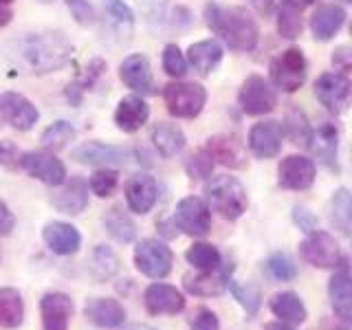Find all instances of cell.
Returning a JSON list of instances; mask_svg holds the SVG:
<instances>
[{
	"instance_id": "f35d334b",
	"label": "cell",
	"mask_w": 352,
	"mask_h": 330,
	"mask_svg": "<svg viewBox=\"0 0 352 330\" xmlns=\"http://www.w3.org/2000/svg\"><path fill=\"white\" fill-rule=\"evenodd\" d=\"M73 139H75V128H73V124H69V121H64V119L51 124L40 137L42 146L47 150H62L66 143Z\"/></svg>"
},
{
	"instance_id": "f5cc1de1",
	"label": "cell",
	"mask_w": 352,
	"mask_h": 330,
	"mask_svg": "<svg viewBox=\"0 0 352 330\" xmlns=\"http://www.w3.org/2000/svg\"><path fill=\"white\" fill-rule=\"evenodd\" d=\"M174 229H179V227H176V223H174V218L172 220H159V231L165 238H174L176 236Z\"/></svg>"
},
{
	"instance_id": "f907efd6",
	"label": "cell",
	"mask_w": 352,
	"mask_h": 330,
	"mask_svg": "<svg viewBox=\"0 0 352 330\" xmlns=\"http://www.w3.org/2000/svg\"><path fill=\"white\" fill-rule=\"evenodd\" d=\"M14 225H16L14 214H11V209L7 207L5 201H0V236H9Z\"/></svg>"
},
{
	"instance_id": "6f0895ef",
	"label": "cell",
	"mask_w": 352,
	"mask_h": 330,
	"mask_svg": "<svg viewBox=\"0 0 352 330\" xmlns=\"http://www.w3.org/2000/svg\"><path fill=\"white\" fill-rule=\"evenodd\" d=\"M124 330H154V328L148 326V324H130V326H126Z\"/></svg>"
},
{
	"instance_id": "5b68a950",
	"label": "cell",
	"mask_w": 352,
	"mask_h": 330,
	"mask_svg": "<svg viewBox=\"0 0 352 330\" xmlns=\"http://www.w3.org/2000/svg\"><path fill=\"white\" fill-rule=\"evenodd\" d=\"M317 102L322 104L330 115H344L352 106V80L344 73L328 71L322 73L313 84Z\"/></svg>"
},
{
	"instance_id": "ac0fdd59",
	"label": "cell",
	"mask_w": 352,
	"mask_h": 330,
	"mask_svg": "<svg viewBox=\"0 0 352 330\" xmlns=\"http://www.w3.org/2000/svg\"><path fill=\"white\" fill-rule=\"evenodd\" d=\"M143 306L150 315H179L185 308V297L172 284L154 282L143 293Z\"/></svg>"
},
{
	"instance_id": "8d00e7d4",
	"label": "cell",
	"mask_w": 352,
	"mask_h": 330,
	"mask_svg": "<svg viewBox=\"0 0 352 330\" xmlns=\"http://www.w3.org/2000/svg\"><path fill=\"white\" fill-rule=\"evenodd\" d=\"M282 130H284V137H289L295 146H306L308 137H311V132H313L311 126H308V121H306V115L297 106H291L284 113Z\"/></svg>"
},
{
	"instance_id": "e575fe53",
	"label": "cell",
	"mask_w": 352,
	"mask_h": 330,
	"mask_svg": "<svg viewBox=\"0 0 352 330\" xmlns=\"http://www.w3.org/2000/svg\"><path fill=\"white\" fill-rule=\"evenodd\" d=\"M119 271V258L117 253L108 245H97L93 249L91 264H88V273L95 282H106Z\"/></svg>"
},
{
	"instance_id": "e0dca14e",
	"label": "cell",
	"mask_w": 352,
	"mask_h": 330,
	"mask_svg": "<svg viewBox=\"0 0 352 330\" xmlns=\"http://www.w3.org/2000/svg\"><path fill=\"white\" fill-rule=\"evenodd\" d=\"M236 264L227 260L223 262V267H218L216 271H201V275H185V291L192 293L196 297H214L220 295L225 289H229L231 273H234Z\"/></svg>"
},
{
	"instance_id": "ab89813d",
	"label": "cell",
	"mask_w": 352,
	"mask_h": 330,
	"mask_svg": "<svg viewBox=\"0 0 352 330\" xmlns=\"http://www.w3.org/2000/svg\"><path fill=\"white\" fill-rule=\"evenodd\" d=\"M302 29H304L302 11L282 5L280 11H278V31H280V36L286 38V40H295L302 33Z\"/></svg>"
},
{
	"instance_id": "b9f144b4",
	"label": "cell",
	"mask_w": 352,
	"mask_h": 330,
	"mask_svg": "<svg viewBox=\"0 0 352 330\" xmlns=\"http://www.w3.org/2000/svg\"><path fill=\"white\" fill-rule=\"evenodd\" d=\"M119 183V172L117 170H110V168H99L97 172H93L91 181V192L99 198H108L110 194L115 192V187Z\"/></svg>"
},
{
	"instance_id": "44dd1931",
	"label": "cell",
	"mask_w": 352,
	"mask_h": 330,
	"mask_svg": "<svg viewBox=\"0 0 352 330\" xmlns=\"http://www.w3.org/2000/svg\"><path fill=\"white\" fill-rule=\"evenodd\" d=\"M159 198V185L150 174H135L126 183V203L130 212L135 214H148L157 205Z\"/></svg>"
},
{
	"instance_id": "d4e9b609",
	"label": "cell",
	"mask_w": 352,
	"mask_h": 330,
	"mask_svg": "<svg viewBox=\"0 0 352 330\" xmlns=\"http://www.w3.org/2000/svg\"><path fill=\"white\" fill-rule=\"evenodd\" d=\"M47 247L58 256H73L82 247V234L71 223H49L42 231Z\"/></svg>"
},
{
	"instance_id": "11a10c76",
	"label": "cell",
	"mask_w": 352,
	"mask_h": 330,
	"mask_svg": "<svg viewBox=\"0 0 352 330\" xmlns=\"http://www.w3.org/2000/svg\"><path fill=\"white\" fill-rule=\"evenodd\" d=\"M11 18H14V11L9 9V5H0V27H7Z\"/></svg>"
},
{
	"instance_id": "8fae6325",
	"label": "cell",
	"mask_w": 352,
	"mask_h": 330,
	"mask_svg": "<svg viewBox=\"0 0 352 330\" xmlns=\"http://www.w3.org/2000/svg\"><path fill=\"white\" fill-rule=\"evenodd\" d=\"M132 150L128 148H119V146H108L102 141H91V143H82L80 148H75L71 157L82 163V165H93V168H119V165H126L132 159Z\"/></svg>"
},
{
	"instance_id": "cb8c5ba5",
	"label": "cell",
	"mask_w": 352,
	"mask_h": 330,
	"mask_svg": "<svg viewBox=\"0 0 352 330\" xmlns=\"http://www.w3.org/2000/svg\"><path fill=\"white\" fill-rule=\"evenodd\" d=\"M88 187L91 185H88L82 176H73L58 194H53L51 203L60 214L77 216L88 207Z\"/></svg>"
},
{
	"instance_id": "5bb4252c",
	"label": "cell",
	"mask_w": 352,
	"mask_h": 330,
	"mask_svg": "<svg viewBox=\"0 0 352 330\" xmlns=\"http://www.w3.org/2000/svg\"><path fill=\"white\" fill-rule=\"evenodd\" d=\"M0 115L7 121L11 128H16L20 132H27L38 124L40 113L25 95L7 91L0 95Z\"/></svg>"
},
{
	"instance_id": "ffe728a7",
	"label": "cell",
	"mask_w": 352,
	"mask_h": 330,
	"mask_svg": "<svg viewBox=\"0 0 352 330\" xmlns=\"http://www.w3.org/2000/svg\"><path fill=\"white\" fill-rule=\"evenodd\" d=\"M73 300L66 293H47L40 300V315L44 330H69L73 317Z\"/></svg>"
},
{
	"instance_id": "ba28073f",
	"label": "cell",
	"mask_w": 352,
	"mask_h": 330,
	"mask_svg": "<svg viewBox=\"0 0 352 330\" xmlns=\"http://www.w3.org/2000/svg\"><path fill=\"white\" fill-rule=\"evenodd\" d=\"M174 223L185 236L192 238H205L212 231V212L205 205L203 198L198 196H185L176 205Z\"/></svg>"
},
{
	"instance_id": "3957f363",
	"label": "cell",
	"mask_w": 352,
	"mask_h": 330,
	"mask_svg": "<svg viewBox=\"0 0 352 330\" xmlns=\"http://www.w3.org/2000/svg\"><path fill=\"white\" fill-rule=\"evenodd\" d=\"M205 196L209 201V207L225 220H238L249 207L245 185L236 176L229 174L212 176L205 185Z\"/></svg>"
},
{
	"instance_id": "2e32d148",
	"label": "cell",
	"mask_w": 352,
	"mask_h": 330,
	"mask_svg": "<svg viewBox=\"0 0 352 330\" xmlns=\"http://www.w3.org/2000/svg\"><path fill=\"white\" fill-rule=\"evenodd\" d=\"M249 150L256 159H273L278 157L284 143V130L278 121H260L249 130Z\"/></svg>"
},
{
	"instance_id": "4dcf8cb0",
	"label": "cell",
	"mask_w": 352,
	"mask_h": 330,
	"mask_svg": "<svg viewBox=\"0 0 352 330\" xmlns=\"http://www.w3.org/2000/svg\"><path fill=\"white\" fill-rule=\"evenodd\" d=\"M271 313L280 319V322L289 326H300L306 322V306L300 300V295L293 291H284L271 297Z\"/></svg>"
},
{
	"instance_id": "7bdbcfd3",
	"label": "cell",
	"mask_w": 352,
	"mask_h": 330,
	"mask_svg": "<svg viewBox=\"0 0 352 330\" xmlns=\"http://www.w3.org/2000/svg\"><path fill=\"white\" fill-rule=\"evenodd\" d=\"M267 271L280 282H291L297 278V264L286 253H273L267 260Z\"/></svg>"
},
{
	"instance_id": "680465c9",
	"label": "cell",
	"mask_w": 352,
	"mask_h": 330,
	"mask_svg": "<svg viewBox=\"0 0 352 330\" xmlns=\"http://www.w3.org/2000/svg\"><path fill=\"white\" fill-rule=\"evenodd\" d=\"M3 161H5V150L0 148V163H3Z\"/></svg>"
},
{
	"instance_id": "60d3db41",
	"label": "cell",
	"mask_w": 352,
	"mask_h": 330,
	"mask_svg": "<svg viewBox=\"0 0 352 330\" xmlns=\"http://www.w3.org/2000/svg\"><path fill=\"white\" fill-rule=\"evenodd\" d=\"M214 165H216V161L209 157V152L203 148V150L194 152L192 157L185 161V170L190 174L192 181H207L214 172Z\"/></svg>"
},
{
	"instance_id": "d6986e66",
	"label": "cell",
	"mask_w": 352,
	"mask_h": 330,
	"mask_svg": "<svg viewBox=\"0 0 352 330\" xmlns=\"http://www.w3.org/2000/svg\"><path fill=\"white\" fill-rule=\"evenodd\" d=\"M119 77L130 91L141 93V95H150L154 93V80H152V69H150V60L143 53H132L121 62L119 66Z\"/></svg>"
},
{
	"instance_id": "9c48e42d",
	"label": "cell",
	"mask_w": 352,
	"mask_h": 330,
	"mask_svg": "<svg viewBox=\"0 0 352 330\" xmlns=\"http://www.w3.org/2000/svg\"><path fill=\"white\" fill-rule=\"evenodd\" d=\"M275 104H278V97H275L271 84L264 80L262 75L253 73L242 82L238 91V106L242 108L245 115L249 117L267 115L275 108Z\"/></svg>"
},
{
	"instance_id": "9f6ffc18",
	"label": "cell",
	"mask_w": 352,
	"mask_h": 330,
	"mask_svg": "<svg viewBox=\"0 0 352 330\" xmlns=\"http://www.w3.org/2000/svg\"><path fill=\"white\" fill-rule=\"evenodd\" d=\"M264 330H295V328L289 326V324H284V322H271V324L264 326Z\"/></svg>"
},
{
	"instance_id": "681fc988",
	"label": "cell",
	"mask_w": 352,
	"mask_h": 330,
	"mask_svg": "<svg viewBox=\"0 0 352 330\" xmlns=\"http://www.w3.org/2000/svg\"><path fill=\"white\" fill-rule=\"evenodd\" d=\"M330 62H333V69L337 73H352V47H348V44H341V47H337L333 51V58H330Z\"/></svg>"
},
{
	"instance_id": "30bf717a",
	"label": "cell",
	"mask_w": 352,
	"mask_h": 330,
	"mask_svg": "<svg viewBox=\"0 0 352 330\" xmlns=\"http://www.w3.org/2000/svg\"><path fill=\"white\" fill-rule=\"evenodd\" d=\"M300 256L315 269H339L341 267V249L337 240L328 231H313L300 245Z\"/></svg>"
},
{
	"instance_id": "be15d7a7",
	"label": "cell",
	"mask_w": 352,
	"mask_h": 330,
	"mask_svg": "<svg viewBox=\"0 0 352 330\" xmlns=\"http://www.w3.org/2000/svg\"><path fill=\"white\" fill-rule=\"evenodd\" d=\"M350 33H352V22H350Z\"/></svg>"
},
{
	"instance_id": "7a4b0ae2",
	"label": "cell",
	"mask_w": 352,
	"mask_h": 330,
	"mask_svg": "<svg viewBox=\"0 0 352 330\" xmlns=\"http://www.w3.org/2000/svg\"><path fill=\"white\" fill-rule=\"evenodd\" d=\"M203 16L209 31L216 33L218 38H223V42L231 51L249 53L258 47L260 29L247 9L209 3Z\"/></svg>"
},
{
	"instance_id": "7c38bea8",
	"label": "cell",
	"mask_w": 352,
	"mask_h": 330,
	"mask_svg": "<svg viewBox=\"0 0 352 330\" xmlns=\"http://www.w3.org/2000/svg\"><path fill=\"white\" fill-rule=\"evenodd\" d=\"M317 168L311 159L302 157V154H289L278 165V183L284 190L304 192L315 183Z\"/></svg>"
},
{
	"instance_id": "7dc6e473",
	"label": "cell",
	"mask_w": 352,
	"mask_h": 330,
	"mask_svg": "<svg viewBox=\"0 0 352 330\" xmlns=\"http://www.w3.org/2000/svg\"><path fill=\"white\" fill-rule=\"evenodd\" d=\"M102 5L106 9V14L113 18L119 25H132L135 22V14H132V9L124 3V0H102Z\"/></svg>"
},
{
	"instance_id": "277c9868",
	"label": "cell",
	"mask_w": 352,
	"mask_h": 330,
	"mask_svg": "<svg viewBox=\"0 0 352 330\" xmlns=\"http://www.w3.org/2000/svg\"><path fill=\"white\" fill-rule=\"evenodd\" d=\"M163 99L172 117L194 119L203 113L207 104V91L196 82H170L163 86Z\"/></svg>"
},
{
	"instance_id": "83f0119b",
	"label": "cell",
	"mask_w": 352,
	"mask_h": 330,
	"mask_svg": "<svg viewBox=\"0 0 352 330\" xmlns=\"http://www.w3.org/2000/svg\"><path fill=\"white\" fill-rule=\"evenodd\" d=\"M346 11L339 5H322L311 18V33L317 42H328L337 36V31L344 27Z\"/></svg>"
},
{
	"instance_id": "91938a15",
	"label": "cell",
	"mask_w": 352,
	"mask_h": 330,
	"mask_svg": "<svg viewBox=\"0 0 352 330\" xmlns=\"http://www.w3.org/2000/svg\"><path fill=\"white\" fill-rule=\"evenodd\" d=\"M14 0H0V5H11Z\"/></svg>"
},
{
	"instance_id": "c3c4849f",
	"label": "cell",
	"mask_w": 352,
	"mask_h": 330,
	"mask_svg": "<svg viewBox=\"0 0 352 330\" xmlns=\"http://www.w3.org/2000/svg\"><path fill=\"white\" fill-rule=\"evenodd\" d=\"M293 223L297 229H302L304 234H313V231L317 229V216L308 207L295 205L293 207Z\"/></svg>"
},
{
	"instance_id": "74e56055",
	"label": "cell",
	"mask_w": 352,
	"mask_h": 330,
	"mask_svg": "<svg viewBox=\"0 0 352 330\" xmlns=\"http://www.w3.org/2000/svg\"><path fill=\"white\" fill-rule=\"evenodd\" d=\"M229 291H231V295H234V300L245 308V313L249 317L258 315L260 306H262V291L256 284H245V282H238V280L231 278Z\"/></svg>"
},
{
	"instance_id": "52a82bcc",
	"label": "cell",
	"mask_w": 352,
	"mask_h": 330,
	"mask_svg": "<svg viewBox=\"0 0 352 330\" xmlns=\"http://www.w3.org/2000/svg\"><path fill=\"white\" fill-rule=\"evenodd\" d=\"M174 264L172 249L157 238H146L135 247V267L150 280L168 278Z\"/></svg>"
},
{
	"instance_id": "7402d4cb",
	"label": "cell",
	"mask_w": 352,
	"mask_h": 330,
	"mask_svg": "<svg viewBox=\"0 0 352 330\" xmlns=\"http://www.w3.org/2000/svg\"><path fill=\"white\" fill-rule=\"evenodd\" d=\"M328 300L337 319L352 324V271L339 269L328 282Z\"/></svg>"
},
{
	"instance_id": "94428289",
	"label": "cell",
	"mask_w": 352,
	"mask_h": 330,
	"mask_svg": "<svg viewBox=\"0 0 352 330\" xmlns=\"http://www.w3.org/2000/svg\"><path fill=\"white\" fill-rule=\"evenodd\" d=\"M38 3H53V0H38Z\"/></svg>"
},
{
	"instance_id": "d590c367",
	"label": "cell",
	"mask_w": 352,
	"mask_h": 330,
	"mask_svg": "<svg viewBox=\"0 0 352 330\" xmlns=\"http://www.w3.org/2000/svg\"><path fill=\"white\" fill-rule=\"evenodd\" d=\"M185 260L192 264L194 269L198 271H216L218 267H223V256H220V251L209 245V242H194V245L187 249L185 253Z\"/></svg>"
},
{
	"instance_id": "d6a6232c",
	"label": "cell",
	"mask_w": 352,
	"mask_h": 330,
	"mask_svg": "<svg viewBox=\"0 0 352 330\" xmlns=\"http://www.w3.org/2000/svg\"><path fill=\"white\" fill-rule=\"evenodd\" d=\"M104 227L110 234V238L121 242V245H128L137 238V225L132 223V218L121 209L119 205L106 209L104 214Z\"/></svg>"
},
{
	"instance_id": "816d5d0a",
	"label": "cell",
	"mask_w": 352,
	"mask_h": 330,
	"mask_svg": "<svg viewBox=\"0 0 352 330\" xmlns=\"http://www.w3.org/2000/svg\"><path fill=\"white\" fill-rule=\"evenodd\" d=\"M251 5L256 7V11L260 16H269V14H273V9H275L273 0H251Z\"/></svg>"
},
{
	"instance_id": "603a6c76",
	"label": "cell",
	"mask_w": 352,
	"mask_h": 330,
	"mask_svg": "<svg viewBox=\"0 0 352 330\" xmlns=\"http://www.w3.org/2000/svg\"><path fill=\"white\" fill-rule=\"evenodd\" d=\"M84 317L97 328H119L126 322V308L113 297H93L84 306Z\"/></svg>"
},
{
	"instance_id": "8992f818",
	"label": "cell",
	"mask_w": 352,
	"mask_h": 330,
	"mask_svg": "<svg viewBox=\"0 0 352 330\" xmlns=\"http://www.w3.org/2000/svg\"><path fill=\"white\" fill-rule=\"evenodd\" d=\"M306 66L308 64H306L302 49L291 47V49L282 51L280 55H275L271 60V66H269L271 84L278 86L284 93L300 91L306 80Z\"/></svg>"
},
{
	"instance_id": "f6af8a7d",
	"label": "cell",
	"mask_w": 352,
	"mask_h": 330,
	"mask_svg": "<svg viewBox=\"0 0 352 330\" xmlns=\"http://www.w3.org/2000/svg\"><path fill=\"white\" fill-rule=\"evenodd\" d=\"M66 7H69L77 25H82V27L95 25V9L91 5V0H66Z\"/></svg>"
},
{
	"instance_id": "6da1fadb",
	"label": "cell",
	"mask_w": 352,
	"mask_h": 330,
	"mask_svg": "<svg viewBox=\"0 0 352 330\" xmlns=\"http://www.w3.org/2000/svg\"><path fill=\"white\" fill-rule=\"evenodd\" d=\"M9 53L25 71L47 75L64 69L71 62L73 44L62 31H38L25 33L11 42Z\"/></svg>"
},
{
	"instance_id": "db71d44e",
	"label": "cell",
	"mask_w": 352,
	"mask_h": 330,
	"mask_svg": "<svg viewBox=\"0 0 352 330\" xmlns=\"http://www.w3.org/2000/svg\"><path fill=\"white\" fill-rule=\"evenodd\" d=\"M317 0H282V5H286V7H293V9H306V7H311V5H315Z\"/></svg>"
},
{
	"instance_id": "f1b7e54d",
	"label": "cell",
	"mask_w": 352,
	"mask_h": 330,
	"mask_svg": "<svg viewBox=\"0 0 352 330\" xmlns=\"http://www.w3.org/2000/svg\"><path fill=\"white\" fill-rule=\"evenodd\" d=\"M223 44L218 40L209 38L194 42L190 49H187V62H190L192 69H196L201 75H209L216 66L223 62Z\"/></svg>"
},
{
	"instance_id": "bcb514c9",
	"label": "cell",
	"mask_w": 352,
	"mask_h": 330,
	"mask_svg": "<svg viewBox=\"0 0 352 330\" xmlns=\"http://www.w3.org/2000/svg\"><path fill=\"white\" fill-rule=\"evenodd\" d=\"M190 328L192 330H220V319L212 308L201 306V308H196L194 315L190 317Z\"/></svg>"
},
{
	"instance_id": "f546056e",
	"label": "cell",
	"mask_w": 352,
	"mask_h": 330,
	"mask_svg": "<svg viewBox=\"0 0 352 330\" xmlns=\"http://www.w3.org/2000/svg\"><path fill=\"white\" fill-rule=\"evenodd\" d=\"M328 218L341 236H352V192L348 187H339L330 196Z\"/></svg>"
},
{
	"instance_id": "484cf974",
	"label": "cell",
	"mask_w": 352,
	"mask_h": 330,
	"mask_svg": "<svg viewBox=\"0 0 352 330\" xmlns=\"http://www.w3.org/2000/svg\"><path fill=\"white\" fill-rule=\"evenodd\" d=\"M205 150L209 152L218 165H225V168H234V170H245L247 168V152L240 143L229 137V135H218L207 141Z\"/></svg>"
},
{
	"instance_id": "9a60e30c",
	"label": "cell",
	"mask_w": 352,
	"mask_h": 330,
	"mask_svg": "<svg viewBox=\"0 0 352 330\" xmlns=\"http://www.w3.org/2000/svg\"><path fill=\"white\" fill-rule=\"evenodd\" d=\"M306 148L311 150L313 157L328 168L330 172H339V163H337V150H339V130L335 124H326L317 126L311 137H308Z\"/></svg>"
},
{
	"instance_id": "836d02e7",
	"label": "cell",
	"mask_w": 352,
	"mask_h": 330,
	"mask_svg": "<svg viewBox=\"0 0 352 330\" xmlns=\"http://www.w3.org/2000/svg\"><path fill=\"white\" fill-rule=\"evenodd\" d=\"M25 322V302L16 289H0V328L14 330Z\"/></svg>"
},
{
	"instance_id": "ee69618b",
	"label": "cell",
	"mask_w": 352,
	"mask_h": 330,
	"mask_svg": "<svg viewBox=\"0 0 352 330\" xmlns=\"http://www.w3.org/2000/svg\"><path fill=\"white\" fill-rule=\"evenodd\" d=\"M187 62L183 51L176 47V44H168V47L163 49V71L168 73L170 77H181L187 73Z\"/></svg>"
},
{
	"instance_id": "4316f807",
	"label": "cell",
	"mask_w": 352,
	"mask_h": 330,
	"mask_svg": "<svg viewBox=\"0 0 352 330\" xmlns=\"http://www.w3.org/2000/svg\"><path fill=\"white\" fill-rule=\"evenodd\" d=\"M150 117V106L146 104V99H141L139 95H128L117 104L115 110V124L119 130L124 132H137L146 126V121Z\"/></svg>"
},
{
	"instance_id": "4fadbf2b",
	"label": "cell",
	"mask_w": 352,
	"mask_h": 330,
	"mask_svg": "<svg viewBox=\"0 0 352 330\" xmlns=\"http://www.w3.org/2000/svg\"><path fill=\"white\" fill-rule=\"evenodd\" d=\"M20 165L27 174L42 181L44 185L58 187L66 181L64 163L55 157L53 152H27V154H22Z\"/></svg>"
},
{
	"instance_id": "6125c7cd",
	"label": "cell",
	"mask_w": 352,
	"mask_h": 330,
	"mask_svg": "<svg viewBox=\"0 0 352 330\" xmlns=\"http://www.w3.org/2000/svg\"><path fill=\"white\" fill-rule=\"evenodd\" d=\"M344 3H348V5H352V0H344Z\"/></svg>"
},
{
	"instance_id": "1f68e13d",
	"label": "cell",
	"mask_w": 352,
	"mask_h": 330,
	"mask_svg": "<svg viewBox=\"0 0 352 330\" xmlns=\"http://www.w3.org/2000/svg\"><path fill=\"white\" fill-rule=\"evenodd\" d=\"M152 143L157 152L163 159H172L176 157L183 148H185V135L179 126L174 124H157L152 128Z\"/></svg>"
}]
</instances>
